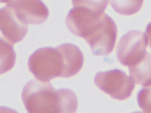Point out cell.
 Returning a JSON list of instances; mask_svg holds the SVG:
<instances>
[{
	"label": "cell",
	"instance_id": "cell-1",
	"mask_svg": "<svg viewBox=\"0 0 151 113\" xmlns=\"http://www.w3.org/2000/svg\"><path fill=\"white\" fill-rule=\"evenodd\" d=\"M68 28L73 34L83 38L96 55H108L114 49L117 27L114 20L104 12L78 11L71 17Z\"/></svg>",
	"mask_w": 151,
	"mask_h": 113
},
{
	"label": "cell",
	"instance_id": "cell-2",
	"mask_svg": "<svg viewBox=\"0 0 151 113\" xmlns=\"http://www.w3.org/2000/svg\"><path fill=\"white\" fill-rule=\"evenodd\" d=\"M22 99L30 113H73L78 107L74 92L67 88L55 90L49 82L37 79L25 85Z\"/></svg>",
	"mask_w": 151,
	"mask_h": 113
},
{
	"label": "cell",
	"instance_id": "cell-3",
	"mask_svg": "<svg viewBox=\"0 0 151 113\" xmlns=\"http://www.w3.org/2000/svg\"><path fill=\"white\" fill-rule=\"evenodd\" d=\"M28 67L37 79L45 82L57 77L67 78L61 47H45L35 51L28 61Z\"/></svg>",
	"mask_w": 151,
	"mask_h": 113
},
{
	"label": "cell",
	"instance_id": "cell-4",
	"mask_svg": "<svg viewBox=\"0 0 151 113\" xmlns=\"http://www.w3.org/2000/svg\"><path fill=\"white\" fill-rule=\"evenodd\" d=\"M94 82L101 91L119 100L129 98L135 87L130 77L117 69L99 72L95 76Z\"/></svg>",
	"mask_w": 151,
	"mask_h": 113
},
{
	"label": "cell",
	"instance_id": "cell-5",
	"mask_svg": "<svg viewBox=\"0 0 151 113\" xmlns=\"http://www.w3.org/2000/svg\"><path fill=\"white\" fill-rule=\"evenodd\" d=\"M148 39L146 34L138 31L129 32L122 37L117 47V56L121 64L129 67L144 58Z\"/></svg>",
	"mask_w": 151,
	"mask_h": 113
},
{
	"label": "cell",
	"instance_id": "cell-6",
	"mask_svg": "<svg viewBox=\"0 0 151 113\" xmlns=\"http://www.w3.org/2000/svg\"><path fill=\"white\" fill-rule=\"evenodd\" d=\"M26 24H39L48 17V9L40 0H12L7 4Z\"/></svg>",
	"mask_w": 151,
	"mask_h": 113
},
{
	"label": "cell",
	"instance_id": "cell-7",
	"mask_svg": "<svg viewBox=\"0 0 151 113\" xmlns=\"http://www.w3.org/2000/svg\"><path fill=\"white\" fill-rule=\"evenodd\" d=\"M0 26L4 38L12 45L22 40L28 31L27 24L8 5L0 11Z\"/></svg>",
	"mask_w": 151,
	"mask_h": 113
},
{
	"label": "cell",
	"instance_id": "cell-8",
	"mask_svg": "<svg viewBox=\"0 0 151 113\" xmlns=\"http://www.w3.org/2000/svg\"><path fill=\"white\" fill-rule=\"evenodd\" d=\"M131 78L135 84L143 86L151 83V54L147 53L137 64L129 67Z\"/></svg>",
	"mask_w": 151,
	"mask_h": 113
},
{
	"label": "cell",
	"instance_id": "cell-9",
	"mask_svg": "<svg viewBox=\"0 0 151 113\" xmlns=\"http://www.w3.org/2000/svg\"><path fill=\"white\" fill-rule=\"evenodd\" d=\"M16 54L13 45L1 39V74L9 71L14 66Z\"/></svg>",
	"mask_w": 151,
	"mask_h": 113
},
{
	"label": "cell",
	"instance_id": "cell-10",
	"mask_svg": "<svg viewBox=\"0 0 151 113\" xmlns=\"http://www.w3.org/2000/svg\"><path fill=\"white\" fill-rule=\"evenodd\" d=\"M144 0H110L114 9L121 15L129 16L137 13L141 9Z\"/></svg>",
	"mask_w": 151,
	"mask_h": 113
},
{
	"label": "cell",
	"instance_id": "cell-11",
	"mask_svg": "<svg viewBox=\"0 0 151 113\" xmlns=\"http://www.w3.org/2000/svg\"><path fill=\"white\" fill-rule=\"evenodd\" d=\"M75 7L83 8L97 12H104L109 0H72Z\"/></svg>",
	"mask_w": 151,
	"mask_h": 113
},
{
	"label": "cell",
	"instance_id": "cell-12",
	"mask_svg": "<svg viewBox=\"0 0 151 113\" xmlns=\"http://www.w3.org/2000/svg\"><path fill=\"white\" fill-rule=\"evenodd\" d=\"M137 100L139 106L143 111L151 113V83L144 86L139 92Z\"/></svg>",
	"mask_w": 151,
	"mask_h": 113
},
{
	"label": "cell",
	"instance_id": "cell-13",
	"mask_svg": "<svg viewBox=\"0 0 151 113\" xmlns=\"http://www.w3.org/2000/svg\"><path fill=\"white\" fill-rule=\"evenodd\" d=\"M148 39L150 41V44L151 46V23L147 25L146 28V32Z\"/></svg>",
	"mask_w": 151,
	"mask_h": 113
},
{
	"label": "cell",
	"instance_id": "cell-14",
	"mask_svg": "<svg viewBox=\"0 0 151 113\" xmlns=\"http://www.w3.org/2000/svg\"><path fill=\"white\" fill-rule=\"evenodd\" d=\"M1 2L2 3H5L7 4L9 3L12 0H0Z\"/></svg>",
	"mask_w": 151,
	"mask_h": 113
}]
</instances>
